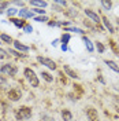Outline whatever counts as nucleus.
Masks as SVG:
<instances>
[{"mask_svg": "<svg viewBox=\"0 0 119 121\" xmlns=\"http://www.w3.org/2000/svg\"><path fill=\"white\" fill-rule=\"evenodd\" d=\"M10 22L14 23L18 29H23V26L26 25L25 19H21V18H10Z\"/></svg>", "mask_w": 119, "mask_h": 121, "instance_id": "obj_14", "label": "nucleus"}, {"mask_svg": "<svg viewBox=\"0 0 119 121\" xmlns=\"http://www.w3.org/2000/svg\"><path fill=\"white\" fill-rule=\"evenodd\" d=\"M32 114H33V112H32V109L29 106H21V107L14 110L15 120L18 121H28L32 117Z\"/></svg>", "mask_w": 119, "mask_h": 121, "instance_id": "obj_2", "label": "nucleus"}, {"mask_svg": "<svg viewBox=\"0 0 119 121\" xmlns=\"http://www.w3.org/2000/svg\"><path fill=\"white\" fill-rule=\"evenodd\" d=\"M18 11H19V8H15V7H10L7 10V11H4V13H6V14L8 15V17H10V18H12V17H14V15H18Z\"/></svg>", "mask_w": 119, "mask_h": 121, "instance_id": "obj_23", "label": "nucleus"}, {"mask_svg": "<svg viewBox=\"0 0 119 121\" xmlns=\"http://www.w3.org/2000/svg\"><path fill=\"white\" fill-rule=\"evenodd\" d=\"M18 17H19L21 19H29V18H36V14H34L32 10L23 7L18 11Z\"/></svg>", "mask_w": 119, "mask_h": 121, "instance_id": "obj_7", "label": "nucleus"}, {"mask_svg": "<svg viewBox=\"0 0 119 121\" xmlns=\"http://www.w3.org/2000/svg\"><path fill=\"white\" fill-rule=\"evenodd\" d=\"M100 6H101V8H103L104 11H110L112 8V1L111 0H101V1H100Z\"/></svg>", "mask_w": 119, "mask_h": 121, "instance_id": "obj_19", "label": "nucleus"}, {"mask_svg": "<svg viewBox=\"0 0 119 121\" xmlns=\"http://www.w3.org/2000/svg\"><path fill=\"white\" fill-rule=\"evenodd\" d=\"M0 73H1V74H4V76L14 77V76H16V73H18V68H16V65H15V63L7 62V63H4V65H1V66H0Z\"/></svg>", "mask_w": 119, "mask_h": 121, "instance_id": "obj_3", "label": "nucleus"}, {"mask_svg": "<svg viewBox=\"0 0 119 121\" xmlns=\"http://www.w3.org/2000/svg\"><path fill=\"white\" fill-rule=\"evenodd\" d=\"M110 45H111L112 51L115 52V55H119V50H118V47H116V44H115V41H114V40H110Z\"/></svg>", "mask_w": 119, "mask_h": 121, "instance_id": "obj_30", "label": "nucleus"}, {"mask_svg": "<svg viewBox=\"0 0 119 121\" xmlns=\"http://www.w3.org/2000/svg\"><path fill=\"white\" fill-rule=\"evenodd\" d=\"M1 44H3V41H1V40H0V45H1Z\"/></svg>", "mask_w": 119, "mask_h": 121, "instance_id": "obj_43", "label": "nucleus"}, {"mask_svg": "<svg viewBox=\"0 0 119 121\" xmlns=\"http://www.w3.org/2000/svg\"><path fill=\"white\" fill-rule=\"evenodd\" d=\"M49 26H60V21H48Z\"/></svg>", "mask_w": 119, "mask_h": 121, "instance_id": "obj_37", "label": "nucleus"}, {"mask_svg": "<svg viewBox=\"0 0 119 121\" xmlns=\"http://www.w3.org/2000/svg\"><path fill=\"white\" fill-rule=\"evenodd\" d=\"M104 63L110 69H111V70H114L115 73H119V65L115 62V60H112V59H104Z\"/></svg>", "mask_w": 119, "mask_h": 121, "instance_id": "obj_13", "label": "nucleus"}, {"mask_svg": "<svg viewBox=\"0 0 119 121\" xmlns=\"http://www.w3.org/2000/svg\"><path fill=\"white\" fill-rule=\"evenodd\" d=\"M30 6H33L34 8H45L48 6V1H37V0H32Z\"/></svg>", "mask_w": 119, "mask_h": 121, "instance_id": "obj_17", "label": "nucleus"}, {"mask_svg": "<svg viewBox=\"0 0 119 121\" xmlns=\"http://www.w3.org/2000/svg\"><path fill=\"white\" fill-rule=\"evenodd\" d=\"M7 56H8L7 51H4V50H1V48H0V59H4V58H7Z\"/></svg>", "mask_w": 119, "mask_h": 121, "instance_id": "obj_35", "label": "nucleus"}, {"mask_svg": "<svg viewBox=\"0 0 119 121\" xmlns=\"http://www.w3.org/2000/svg\"><path fill=\"white\" fill-rule=\"evenodd\" d=\"M116 22H118V25H119V18H118V19H116Z\"/></svg>", "mask_w": 119, "mask_h": 121, "instance_id": "obj_42", "label": "nucleus"}, {"mask_svg": "<svg viewBox=\"0 0 119 121\" xmlns=\"http://www.w3.org/2000/svg\"><path fill=\"white\" fill-rule=\"evenodd\" d=\"M85 113H86V117H88L89 121H99V113H97V110L93 107V106L86 107Z\"/></svg>", "mask_w": 119, "mask_h": 121, "instance_id": "obj_8", "label": "nucleus"}, {"mask_svg": "<svg viewBox=\"0 0 119 121\" xmlns=\"http://www.w3.org/2000/svg\"><path fill=\"white\" fill-rule=\"evenodd\" d=\"M83 14L86 15V18H89L92 22H95L97 26H100V22H101V17L97 14V13H95L92 8H85V10H83Z\"/></svg>", "mask_w": 119, "mask_h": 121, "instance_id": "obj_5", "label": "nucleus"}, {"mask_svg": "<svg viewBox=\"0 0 119 121\" xmlns=\"http://www.w3.org/2000/svg\"><path fill=\"white\" fill-rule=\"evenodd\" d=\"M95 47L97 48V51H99V54H103L105 51V45L101 43V41H96L95 43Z\"/></svg>", "mask_w": 119, "mask_h": 121, "instance_id": "obj_26", "label": "nucleus"}, {"mask_svg": "<svg viewBox=\"0 0 119 121\" xmlns=\"http://www.w3.org/2000/svg\"><path fill=\"white\" fill-rule=\"evenodd\" d=\"M41 77L47 83H53V76L49 72H47V70H41Z\"/></svg>", "mask_w": 119, "mask_h": 121, "instance_id": "obj_16", "label": "nucleus"}, {"mask_svg": "<svg viewBox=\"0 0 119 121\" xmlns=\"http://www.w3.org/2000/svg\"><path fill=\"white\" fill-rule=\"evenodd\" d=\"M36 59H37V62L40 63V65H43V66H45V68H48L49 70H56V69H58L56 62H55L53 59H51V58H48V56L38 55Z\"/></svg>", "mask_w": 119, "mask_h": 121, "instance_id": "obj_4", "label": "nucleus"}, {"mask_svg": "<svg viewBox=\"0 0 119 121\" xmlns=\"http://www.w3.org/2000/svg\"><path fill=\"white\" fill-rule=\"evenodd\" d=\"M60 116H62V118L64 121H71L73 120V113L68 110V109H63L62 112H60Z\"/></svg>", "mask_w": 119, "mask_h": 121, "instance_id": "obj_15", "label": "nucleus"}, {"mask_svg": "<svg viewBox=\"0 0 119 121\" xmlns=\"http://www.w3.org/2000/svg\"><path fill=\"white\" fill-rule=\"evenodd\" d=\"M12 45L15 47V50H16V51H21V52H29V50H30L28 45H25L23 43H21L19 40H14Z\"/></svg>", "mask_w": 119, "mask_h": 121, "instance_id": "obj_10", "label": "nucleus"}, {"mask_svg": "<svg viewBox=\"0 0 119 121\" xmlns=\"http://www.w3.org/2000/svg\"><path fill=\"white\" fill-rule=\"evenodd\" d=\"M64 14H66L67 17H70V18H75V17L78 15V11H77L75 8H67Z\"/></svg>", "mask_w": 119, "mask_h": 121, "instance_id": "obj_24", "label": "nucleus"}, {"mask_svg": "<svg viewBox=\"0 0 119 121\" xmlns=\"http://www.w3.org/2000/svg\"><path fill=\"white\" fill-rule=\"evenodd\" d=\"M82 41H83V44L86 47V50H88V52H93L95 51V44L92 43V40H90L88 36H82Z\"/></svg>", "mask_w": 119, "mask_h": 121, "instance_id": "obj_11", "label": "nucleus"}, {"mask_svg": "<svg viewBox=\"0 0 119 121\" xmlns=\"http://www.w3.org/2000/svg\"><path fill=\"white\" fill-rule=\"evenodd\" d=\"M101 22H103V25H104V28L108 30L111 35H112V33H115V29H114V26H112L111 21H110L107 17H101Z\"/></svg>", "mask_w": 119, "mask_h": 121, "instance_id": "obj_12", "label": "nucleus"}, {"mask_svg": "<svg viewBox=\"0 0 119 121\" xmlns=\"http://www.w3.org/2000/svg\"><path fill=\"white\" fill-rule=\"evenodd\" d=\"M23 32H25V33H32V32H33V26H32V25H30V23H26V25H25V26H23Z\"/></svg>", "mask_w": 119, "mask_h": 121, "instance_id": "obj_31", "label": "nucleus"}, {"mask_svg": "<svg viewBox=\"0 0 119 121\" xmlns=\"http://www.w3.org/2000/svg\"><path fill=\"white\" fill-rule=\"evenodd\" d=\"M59 43H60V40H59V39H56V40H53L51 44H52L53 47H58V45H59Z\"/></svg>", "mask_w": 119, "mask_h": 121, "instance_id": "obj_39", "label": "nucleus"}, {"mask_svg": "<svg viewBox=\"0 0 119 121\" xmlns=\"http://www.w3.org/2000/svg\"><path fill=\"white\" fill-rule=\"evenodd\" d=\"M12 4H14V6H18V7H22V8H23V6H25V1H12Z\"/></svg>", "mask_w": 119, "mask_h": 121, "instance_id": "obj_38", "label": "nucleus"}, {"mask_svg": "<svg viewBox=\"0 0 119 121\" xmlns=\"http://www.w3.org/2000/svg\"><path fill=\"white\" fill-rule=\"evenodd\" d=\"M8 88V81L4 76H0V90H6Z\"/></svg>", "mask_w": 119, "mask_h": 121, "instance_id": "obj_25", "label": "nucleus"}, {"mask_svg": "<svg viewBox=\"0 0 119 121\" xmlns=\"http://www.w3.org/2000/svg\"><path fill=\"white\" fill-rule=\"evenodd\" d=\"M8 8H10V1H0V11H3V10L7 11Z\"/></svg>", "mask_w": 119, "mask_h": 121, "instance_id": "obj_29", "label": "nucleus"}, {"mask_svg": "<svg viewBox=\"0 0 119 121\" xmlns=\"http://www.w3.org/2000/svg\"><path fill=\"white\" fill-rule=\"evenodd\" d=\"M23 77H25V80L29 83L30 87H33V88H38V87H40V80H38L36 72L32 68L23 69Z\"/></svg>", "mask_w": 119, "mask_h": 121, "instance_id": "obj_1", "label": "nucleus"}, {"mask_svg": "<svg viewBox=\"0 0 119 121\" xmlns=\"http://www.w3.org/2000/svg\"><path fill=\"white\" fill-rule=\"evenodd\" d=\"M32 11H33L34 14H38V15H45V14H47V13H45V10H44V8H33Z\"/></svg>", "mask_w": 119, "mask_h": 121, "instance_id": "obj_32", "label": "nucleus"}, {"mask_svg": "<svg viewBox=\"0 0 119 121\" xmlns=\"http://www.w3.org/2000/svg\"><path fill=\"white\" fill-rule=\"evenodd\" d=\"M63 73L66 76H68L70 78H74V80H79V76H78V73L75 72L73 68H70L68 65H63Z\"/></svg>", "mask_w": 119, "mask_h": 121, "instance_id": "obj_9", "label": "nucleus"}, {"mask_svg": "<svg viewBox=\"0 0 119 121\" xmlns=\"http://www.w3.org/2000/svg\"><path fill=\"white\" fill-rule=\"evenodd\" d=\"M60 48H62V51H67V50H68L67 45H60Z\"/></svg>", "mask_w": 119, "mask_h": 121, "instance_id": "obj_41", "label": "nucleus"}, {"mask_svg": "<svg viewBox=\"0 0 119 121\" xmlns=\"http://www.w3.org/2000/svg\"><path fill=\"white\" fill-rule=\"evenodd\" d=\"M0 40L3 43H6V44H12L14 43V39L11 36H8V35H6V33H0Z\"/></svg>", "mask_w": 119, "mask_h": 121, "instance_id": "obj_20", "label": "nucleus"}, {"mask_svg": "<svg viewBox=\"0 0 119 121\" xmlns=\"http://www.w3.org/2000/svg\"><path fill=\"white\" fill-rule=\"evenodd\" d=\"M112 102H114V106H115V110L119 113V96H114Z\"/></svg>", "mask_w": 119, "mask_h": 121, "instance_id": "obj_33", "label": "nucleus"}, {"mask_svg": "<svg viewBox=\"0 0 119 121\" xmlns=\"http://www.w3.org/2000/svg\"><path fill=\"white\" fill-rule=\"evenodd\" d=\"M7 52H8V55H14V56H16V58H25V56H26V54H19V51L12 50V48H8Z\"/></svg>", "mask_w": 119, "mask_h": 121, "instance_id": "obj_22", "label": "nucleus"}, {"mask_svg": "<svg viewBox=\"0 0 119 121\" xmlns=\"http://www.w3.org/2000/svg\"><path fill=\"white\" fill-rule=\"evenodd\" d=\"M7 96H8V100L18 102L19 99L22 98V91L19 90V88H10L7 92Z\"/></svg>", "mask_w": 119, "mask_h": 121, "instance_id": "obj_6", "label": "nucleus"}, {"mask_svg": "<svg viewBox=\"0 0 119 121\" xmlns=\"http://www.w3.org/2000/svg\"><path fill=\"white\" fill-rule=\"evenodd\" d=\"M70 40H71V35L70 33H63L62 37H60V43H62V45H67Z\"/></svg>", "mask_w": 119, "mask_h": 121, "instance_id": "obj_21", "label": "nucleus"}, {"mask_svg": "<svg viewBox=\"0 0 119 121\" xmlns=\"http://www.w3.org/2000/svg\"><path fill=\"white\" fill-rule=\"evenodd\" d=\"M53 3H55V4H58V6H60L62 8L67 7V1H63V0H55Z\"/></svg>", "mask_w": 119, "mask_h": 121, "instance_id": "obj_34", "label": "nucleus"}, {"mask_svg": "<svg viewBox=\"0 0 119 121\" xmlns=\"http://www.w3.org/2000/svg\"><path fill=\"white\" fill-rule=\"evenodd\" d=\"M97 78H99V81H100L101 84H105V80L103 78V76H101V74H99V77H97Z\"/></svg>", "mask_w": 119, "mask_h": 121, "instance_id": "obj_40", "label": "nucleus"}, {"mask_svg": "<svg viewBox=\"0 0 119 121\" xmlns=\"http://www.w3.org/2000/svg\"><path fill=\"white\" fill-rule=\"evenodd\" d=\"M41 121H55V118H53L51 114L43 113V114H41Z\"/></svg>", "mask_w": 119, "mask_h": 121, "instance_id": "obj_28", "label": "nucleus"}, {"mask_svg": "<svg viewBox=\"0 0 119 121\" xmlns=\"http://www.w3.org/2000/svg\"><path fill=\"white\" fill-rule=\"evenodd\" d=\"M34 21H37V22H48L49 18H48L47 15H37V17L34 18Z\"/></svg>", "mask_w": 119, "mask_h": 121, "instance_id": "obj_27", "label": "nucleus"}, {"mask_svg": "<svg viewBox=\"0 0 119 121\" xmlns=\"http://www.w3.org/2000/svg\"><path fill=\"white\" fill-rule=\"evenodd\" d=\"M68 32H74V33H79L82 36H85V30L79 29V28H75V26H71V28H64V33H68Z\"/></svg>", "mask_w": 119, "mask_h": 121, "instance_id": "obj_18", "label": "nucleus"}, {"mask_svg": "<svg viewBox=\"0 0 119 121\" xmlns=\"http://www.w3.org/2000/svg\"><path fill=\"white\" fill-rule=\"evenodd\" d=\"M52 7L58 11V13H64V8H62V7H59L58 4H55V3H52Z\"/></svg>", "mask_w": 119, "mask_h": 121, "instance_id": "obj_36", "label": "nucleus"}]
</instances>
